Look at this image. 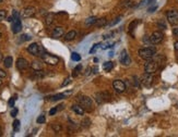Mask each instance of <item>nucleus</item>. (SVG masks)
Here are the masks:
<instances>
[{"mask_svg": "<svg viewBox=\"0 0 178 137\" xmlns=\"http://www.w3.org/2000/svg\"><path fill=\"white\" fill-rule=\"evenodd\" d=\"M173 34H174L176 37H178V25H175L174 29H173Z\"/></svg>", "mask_w": 178, "mask_h": 137, "instance_id": "39", "label": "nucleus"}, {"mask_svg": "<svg viewBox=\"0 0 178 137\" xmlns=\"http://www.w3.org/2000/svg\"><path fill=\"white\" fill-rule=\"evenodd\" d=\"M77 32L75 31H70V32H68V33L65 35V39L68 40V42H70V40H73L75 37H77Z\"/></svg>", "mask_w": 178, "mask_h": 137, "instance_id": "18", "label": "nucleus"}, {"mask_svg": "<svg viewBox=\"0 0 178 137\" xmlns=\"http://www.w3.org/2000/svg\"><path fill=\"white\" fill-rule=\"evenodd\" d=\"M7 17V11L6 10H0V21H4Z\"/></svg>", "mask_w": 178, "mask_h": 137, "instance_id": "34", "label": "nucleus"}, {"mask_svg": "<svg viewBox=\"0 0 178 137\" xmlns=\"http://www.w3.org/2000/svg\"><path fill=\"white\" fill-rule=\"evenodd\" d=\"M0 38H1V33H0Z\"/></svg>", "mask_w": 178, "mask_h": 137, "instance_id": "52", "label": "nucleus"}, {"mask_svg": "<svg viewBox=\"0 0 178 137\" xmlns=\"http://www.w3.org/2000/svg\"><path fill=\"white\" fill-rule=\"evenodd\" d=\"M166 17L170 24H176L178 23V11L177 10H170L166 13Z\"/></svg>", "mask_w": 178, "mask_h": 137, "instance_id": "6", "label": "nucleus"}, {"mask_svg": "<svg viewBox=\"0 0 178 137\" xmlns=\"http://www.w3.org/2000/svg\"><path fill=\"white\" fill-rule=\"evenodd\" d=\"M1 134H2V131H1V129H0V136H1Z\"/></svg>", "mask_w": 178, "mask_h": 137, "instance_id": "49", "label": "nucleus"}, {"mask_svg": "<svg viewBox=\"0 0 178 137\" xmlns=\"http://www.w3.org/2000/svg\"><path fill=\"white\" fill-rule=\"evenodd\" d=\"M21 39H22V42H25V40H30L31 39V37L30 36H27V35H23V36H21Z\"/></svg>", "mask_w": 178, "mask_h": 137, "instance_id": "44", "label": "nucleus"}, {"mask_svg": "<svg viewBox=\"0 0 178 137\" xmlns=\"http://www.w3.org/2000/svg\"><path fill=\"white\" fill-rule=\"evenodd\" d=\"M71 94H72V91L71 90L66 91V92H61V94H57V95L49 97V100H51V101H57V100H60V99H65V98H67L68 96H70Z\"/></svg>", "mask_w": 178, "mask_h": 137, "instance_id": "13", "label": "nucleus"}, {"mask_svg": "<svg viewBox=\"0 0 178 137\" xmlns=\"http://www.w3.org/2000/svg\"><path fill=\"white\" fill-rule=\"evenodd\" d=\"M10 114H11V116H13V118H14V116L18 114V109L17 108H12V110H11V113H10Z\"/></svg>", "mask_w": 178, "mask_h": 137, "instance_id": "42", "label": "nucleus"}, {"mask_svg": "<svg viewBox=\"0 0 178 137\" xmlns=\"http://www.w3.org/2000/svg\"><path fill=\"white\" fill-rule=\"evenodd\" d=\"M163 38H164L163 33L160 32V31H156V32L152 33V35L150 36V42L152 45H158V44H161L163 42Z\"/></svg>", "mask_w": 178, "mask_h": 137, "instance_id": "5", "label": "nucleus"}, {"mask_svg": "<svg viewBox=\"0 0 178 137\" xmlns=\"http://www.w3.org/2000/svg\"><path fill=\"white\" fill-rule=\"evenodd\" d=\"M54 21H55V13H47L45 17V24L47 26H50L54 23Z\"/></svg>", "mask_w": 178, "mask_h": 137, "instance_id": "17", "label": "nucleus"}, {"mask_svg": "<svg viewBox=\"0 0 178 137\" xmlns=\"http://www.w3.org/2000/svg\"><path fill=\"white\" fill-rule=\"evenodd\" d=\"M34 75H35L37 79H42V77H44L45 73H44L42 70H38V71H35V72H34Z\"/></svg>", "mask_w": 178, "mask_h": 137, "instance_id": "28", "label": "nucleus"}, {"mask_svg": "<svg viewBox=\"0 0 178 137\" xmlns=\"http://www.w3.org/2000/svg\"><path fill=\"white\" fill-rule=\"evenodd\" d=\"M1 60H2V54L0 52V61H1Z\"/></svg>", "mask_w": 178, "mask_h": 137, "instance_id": "48", "label": "nucleus"}, {"mask_svg": "<svg viewBox=\"0 0 178 137\" xmlns=\"http://www.w3.org/2000/svg\"><path fill=\"white\" fill-rule=\"evenodd\" d=\"M13 129H14V132H18L20 129V121L19 120H14V122H13Z\"/></svg>", "mask_w": 178, "mask_h": 137, "instance_id": "27", "label": "nucleus"}, {"mask_svg": "<svg viewBox=\"0 0 178 137\" xmlns=\"http://www.w3.org/2000/svg\"><path fill=\"white\" fill-rule=\"evenodd\" d=\"M78 101L84 108L85 111H92L93 110V101H92L90 97H87V96H80L79 98H78Z\"/></svg>", "mask_w": 178, "mask_h": 137, "instance_id": "2", "label": "nucleus"}, {"mask_svg": "<svg viewBox=\"0 0 178 137\" xmlns=\"http://www.w3.org/2000/svg\"><path fill=\"white\" fill-rule=\"evenodd\" d=\"M31 67L33 69L34 71H38V70H43V64H42L41 61H33L32 64H31Z\"/></svg>", "mask_w": 178, "mask_h": 137, "instance_id": "19", "label": "nucleus"}, {"mask_svg": "<svg viewBox=\"0 0 178 137\" xmlns=\"http://www.w3.org/2000/svg\"><path fill=\"white\" fill-rule=\"evenodd\" d=\"M6 76H7V74H6V72H4V70H1V69H0V79H4Z\"/></svg>", "mask_w": 178, "mask_h": 137, "instance_id": "43", "label": "nucleus"}, {"mask_svg": "<svg viewBox=\"0 0 178 137\" xmlns=\"http://www.w3.org/2000/svg\"><path fill=\"white\" fill-rule=\"evenodd\" d=\"M17 67L20 71L26 70L29 67V61L24 58H19L17 60Z\"/></svg>", "mask_w": 178, "mask_h": 137, "instance_id": "11", "label": "nucleus"}, {"mask_svg": "<svg viewBox=\"0 0 178 137\" xmlns=\"http://www.w3.org/2000/svg\"><path fill=\"white\" fill-rule=\"evenodd\" d=\"M1 2H2V0H0V3H1Z\"/></svg>", "mask_w": 178, "mask_h": 137, "instance_id": "51", "label": "nucleus"}, {"mask_svg": "<svg viewBox=\"0 0 178 137\" xmlns=\"http://www.w3.org/2000/svg\"><path fill=\"white\" fill-rule=\"evenodd\" d=\"M114 46V42H105V44H102L101 47L102 49H108V48H112Z\"/></svg>", "mask_w": 178, "mask_h": 137, "instance_id": "26", "label": "nucleus"}, {"mask_svg": "<svg viewBox=\"0 0 178 137\" xmlns=\"http://www.w3.org/2000/svg\"><path fill=\"white\" fill-rule=\"evenodd\" d=\"M108 56H109V57H113V56H114V52H109V54H108Z\"/></svg>", "mask_w": 178, "mask_h": 137, "instance_id": "47", "label": "nucleus"}, {"mask_svg": "<svg viewBox=\"0 0 178 137\" xmlns=\"http://www.w3.org/2000/svg\"><path fill=\"white\" fill-rule=\"evenodd\" d=\"M158 27H160L161 29H166V24H165V23H164L163 21H162V20H160V21H158Z\"/></svg>", "mask_w": 178, "mask_h": 137, "instance_id": "37", "label": "nucleus"}, {"mask_svg": "<svg viewBox=\"0 0 178 137\" xmlns=\"http://www.w3.org/2000/svg\"><path fill=\"white\" fill-rule=\"evenodd\" d=\"M27 51L33 56H39V46L36 42H33L27 47Z\"/></svg>", "mask_w": 178, "mask_h": 137, "instance_id": "14", "label": "nucleus"}, {"mask_svg": "<svg viewBox=\"0 0 178 137\" xmlns=\"http://www.w3.org/2000/svg\"><path fill=\"white\" fill-rule=\"evenodd\" d=\"M96 20H97V19H96L95 17H89V19H87V20H85V25H93V24H95Z\"/></svg>", "mask_w": 178, "mask_h": 137, "instance_id": "23", "label": "nucleus"}, {"mask_svg": "<svg viewBox=\"0 0 178 137\" xmlns=\"http://www.w3.org/2000/svg\"><path fill=\"white\" fill-rule=\"evenodd\" d=\"M21 29H22V23L20 17H17L12 21V32L14 34H18L21 32Z\"/></svg>", "mask_w": 178, "mask_h": 137, "instance_id": "12", "label": "nucleus"}, {"mask_svg": "<svg viewBox=\"0 0 178 137\" xmlns=\"http://www.w3.org/2000/svg\"><path fill=\"white\" fill-rule=\"evenodd\" d=\"M174 48H175V50H177V51H178V42H175Z\"/></svg>", "mask_w": 178, "mask_h": 137, "instance_id": "45", "label": "nucleus"}, {"mask_svg": "<svg viewBox=\"0 0 178 137\" xmlns=\"http://www.w3.org/2000/svg\"><path fill=\"white\" fill-rule=\"evenodd\" d=\"M12 63H13L12 57H6V58L4 59V65L7 67V69L12 67Z\"/></svg>", "mask_w": 178, "mask_h": 137, "instance_id": "20", "label": "nucleus"}, {"mask_svg": "<svg viewBox=\"0 0 178 137\" xmlns=\"http://www.w3.org/2000/svg\"><path fill=\"white\" fill-rule=\"evenodd\" d=\"M158 69V64L156 61H152V60H148V62L145 63L144 71L145 73H150V74H154Z\"/></svg>", "mask_w": 178, "mask_h": 137, "instance_id": "4", "label": "nucleus"}, {"mask_svg": "<svg viewBox=\"0 0 178 137\" xmlns=\"http://www.w3.org/2000/svg\"><path fill=\"white\" fill-rule=\"evenodd\" d=\"M101 45H102V44H95V45L91 48V50H90V54H94L96 50H97V48H99V47H101Z\"/></svg>", "mask_w": 178, "mask_h": 137, "instance_id": "35", "label": "nucleus"}, {"mask_svg": "<svg viewBox=\"0 0 178 137\" xmlns=\"http://www.w3.org/2000/svg\"><path fill=\"white\" fill-rule=\"evenodd\" d=\"M45 121H46L45 116H44V115H39V116L37 118L36 122H37L38 124H43V123H45Z\"/></svg>", "mask_w": 178, "mask_h": 137, "instance_id": "36", "label": "nucleus"}, {"mask_svg": "<svg viewBox=\"0 0 178 137\" xmlns=\"http://www.w3.org/2000/svg\"><path fill=\"white\" fill-rule=\"evenodd\" d=\"M63 34H65L63 27H61V26H57V27H55L54 31H53V33H51V37L59 38V37H61Z\"/></svg>", "mask_w": 178, "mask_h": 137, "instance_id": "15", "label": "nucleus"}, {"mask_svg": "<svg viewBox=\"0 0 178 137\" xmlns=\"http://www.w3.org/2000/svg\"><path fill=\"white\" fill-rule=\"evenodd\" d=\"M57 111H58V108H53V109H50L49 115H54V114H56V113H57Z\"/></svg>", "mask_w": 178, "mask_h": 137, "instance_id": "40", "label": "nucleus"}, {"mask_svg": "<svg viewBox=\"0 0 178 137\" xmlns=\"http://www.w3.org/2000/svg\"><path fill=\"white\" fill-rule=\"evenodd\" d=\"M138 23H139V21H133L132 23H130V25H129V32L132 34V31L134 29V26H137Z\"/></svg>", "mask_w": 178, "mask_h": 137, "instance_id": "32", "label": "nucleus"}, {"mask_svg": "<svg viewBox=\"0 0 178 137\" xmlns=\"http://www.w3.org/2000/svg\"><path fill=\"white\" fill-rule=\"evenodd\" d=\"M81 69H82V65L81 64H79L78 67H75V70H73V73H72V76H78V74H79V72L81 71Z\"/></svg>", "mask_w": 178, "mask_h": 137, "instance_id": "33", "label": "nucleus"}, {"mask_svg": "<svg viewBox=\"0 0 178 137\" xmlns=\"http://www.w3.org/2000/svg\"><path fill=\"white\" fill-rule=\"evenodd\" d=\"M70 79H65V82H63V83L61 84V87H65V86H67V85H69V84H70Z\"/></svg>", "mask_w": 178, "mask_h": 137, "instance_id": "41", "label": "nucleus"}, {"mask_svg": "<svg viewBox=\"0 0 178 137\" xmlns=\"http://www.w3.org/2000/svg\"><path fill=\"white\" fill-rule=\"evenodd\" d=\"M35 13H36V9L34 7H26L25 9H23L21 15L23 17H32L35 15Z\"/></svg>", "mask_w": 178, "mask_h": 137, "instance_id": "10", "label": "nucleus"}, {"mask_svg": "<svg viewBox=\"0 0 178 137\" xmlns=\"http://www.w3.org/2000/svg\"><path fill=\"white\" fill-rule=\"evenodd\" d=\"M95 25L97 26V27H103V26H105V25H107V20H106L105 17L97 19V20H96Z\"/></svg>", "mask_w": 178, "mask_h": 137, "instance_id": "21", "label": "nucleus"}, {"mask_svg": "<svg viewBox=\"0 0 178 137\" xmlns=\"http://www.w3.org/2000/svg\"><path fill=\"white\" fill-rule=\"evenodd\" d=\"M90 71H91V69H90V67H89V69H87V73H85V74H87V75H89V74H90Z\"/></svg>", "mask_w": 178, "mask_h": 137, "instance_id": "46", "label": "nucleus"}, {"mask_svg": "<svg viewBox=\"0 0 178 137\" xmlns=\"http://www.w3.org/2000/svg\"><path fill=\"white\" fill-rule=\"evenodd\" d=\"M81 125H82L83 127H90V125H91V121L89 120V119H84V120L81 122Z\"/></svg>", "mask_w": 178, "mask_h": 137, "instance_id": "29", "label": "nucleus"}, {"mask_svg": "<svg viewBox=\"0 0 178 137\" xmlns=\"http://www.w3.org/2000/svg\"><path fill=\"white\" fill-rule=\"evenodd\" d=\"M1 84H2V82H1V79H0V85H1Z\"/></svg>", "mask_w": 178, "mask_h": 137, "instance_id": "50", "label": "nucleus"}, {"mask_svg": "<svg viewBox=\"0 0 178 137\" xmlns=\"http://www.w3.org/2000/svg\"><path fill=\"white\" fill-rule=\"evenodd\" d=\"M113 87L118 92H124L126 90V84L122 81H120V79H115L113 82Z\"/></svg>", "mask_w": 178, "mask_h": 137, "instance_id": "7", "label": "nucleus"}, {"mask_svg": "<svg viewBox=\"0 0 178 137\" xmlns=\"http://www.w3.org/2000/svg\"><path fill=\"white\" fill-rule=\"evenodd\" d=\"M71 59H72L73 61H80V60H81V57H80L79 54H77V52H72V54H71Z\"/></svg>", "mask_w": 178, "mask_h": 137, "instance_id": "30", "label": "nucleus"}, {"mask_svg": "<svg viewBox=\"0 0 178 137\" xmlns=\"http://www.w3.org/2000/svg\"><path fill=\"white\" fill-rule=\"evenodd\" d=\"M15 100H17V96H13V97H11L10 98V100H9V107H11V108H13L14 107V104H15Z\"/></svg>", "mask_w": 178, "mask_h": 137, "instance_id": "31", "label": "nucleus"}, {"mask_svg": "<svg viewBox=\"0 0 178 137\" xmlns=\"http://www.w3.org/2000/svg\"><path fill=\"white\" fill-rule=\"evenodd\" d=\"M113 67H114V63H113L112 61H107V62H105L103 64V69L104 71H106V72H109Z\"/></svg>", "mask_w": 178, "mask_h": 137, "instance_id": "22", "label": "nucleus"}, {"mask_svg": "<svg viewBox=\"0 0 178 137\" xmlns=\"http://www.w3.org/2000/svg\"><path fill=\"white\" fill-rule=\"evenodd\" d=\"M140 82L144 85L145 87H149V86H151L152 82H153V75L150 74V73H145V74H143V76L141 77Z\"/></svg>", "mask_w": 178, "mask_h": 137, "instance_id": "9", "label": "nucleus"}, {"mask_svg": "<svg viewBox=\"0 0 178 137\" xmlns=\"http://www.w3.org/2000/svg\"><path fill=\"white\" fill-rule=\"evenodd\" d=\"M120 20H121V17H117L116 19H115V20H114V21H113V22H110V23H109V26H114V25H115V24H117V23H118V22H119Z\"/></svg>", "mask_w": 178, "mask_h": 137, "instance_id": "38", "label": "nucleus"}, {"mask_svg": "<svg viewBox=\"0 0 178 137\" xmlns=\"http://www.w3.org/2000/svg\"><path fill=\"white\" fill-rule=\"evenodd\" d=\"M71 109H72V111L73 112H75L78 115H83L84 114V112H85V110H84V108H83L81 104H73L72 107H71Z\"/></svg>", "mask_w": 178, "mask_h": 137, "instance_id": "16", "label": "nucleus"}, {"mask_svg": "<svg viewBox=\"0 0 178 137\" xmlns=\"http://www.w3.org/2000/svg\"><path fill=\"white\" fill-rule=\"evenodd\" d=\"M41 57L42 59H43V61L45 63H47V64H49V65H56V64L59 62V59L57 58V57H55L53 54H47V52L43 54Z\"/></svg>", "mask_w": 178, "mask_h": 137, "instance_id": "3", "label": "nucleus"}, {"mask_svg": "<svg viewBox=\"0 0 178 137\" xmlns=\"http://www.w3.org/2000/svg\"><path fill=\"white\" fill-rule=\"evenodd\" d=\"M119 61L122 63L124 65H129V64L131 63V59L129 57L127 50H122V51H121V54H119Z\"/></svg>", "mask_w": 178, "mask_h": 137, "instance_id": "8", "label": "nucleus"}, {"mask_svg": "<svg viewBox=\"0 0 178 137\" xmlns=\"http://www.w3.org/2000/svg\"><path fill=\"white\" fill-rule=\"evenodd\" d=\"M96 97V101L98 102V104H102V102H104V94H102V92H98V94H96L95 95Z\"/></svg>", "mask_w": 178, "mask_h": 137, "instance_id": "25", "label": "nucleus"}, {"mask_svg": "<svg viewBox=\"0 0 178 137\" xmlns=\"http://www.w3.org/2000/svg\"><path fill=\"white\" fill-rule=\"evenodd\" d=\"M51 129H54L56 133H59V132L61 131V125L58 124V123H53V124H51Z\"/></svg>", "mask_w": 178, "mask_h": 137, "instance_id": "24", "label": "nucleus"}, {"mask_svg": "<svg viewBox=\"0 0 178 137\" xmlns=\"http://www.w3.org/2000/svg\"><path fill=\"white\" fill-rule=\"evenodd\" d=\"M155 52H156V50L154 47H146V48H142L138 51V54L140 56L142 59H144V60H152L153 57L155 56Z\"/></svg>", "mask_w": 178, "mask_h": 137, "instance_id": "1", "label": "nucleus"}]
</instances>
